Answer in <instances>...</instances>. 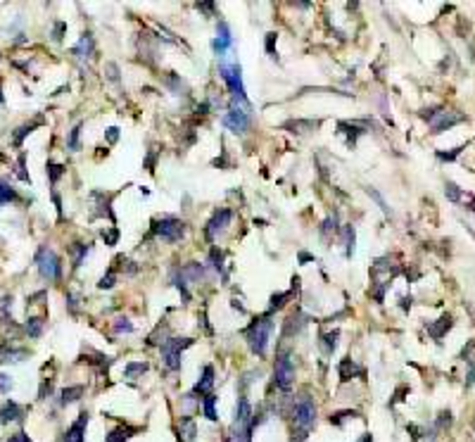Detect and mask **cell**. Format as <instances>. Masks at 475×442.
<instances>
[{
    "mask_svg": "<svg viewBox=\"0 0 475 442\" xmlns=\"http://www.w3.org/2000/svg\"><path fill=\"white\" fill-rule=\"evenodd\" d=\"M423 117L430 121V126L435 133H440V131L449 129V126H454V124H459V121H464V114H454V112H435V109H425L423 112Z\"/></svg>",
    "mask_w": 475,
    "mask_h": 442,
    "instance_id": "8",
    "label": "cell"
},
{
    "mask_svg": "<svg viewBox=\"0 0 475 442\" xmlns=\"http://www.w3.org/2000/svg\"><path fill=\"white\" fill-rule=\"evenodd\" d=\"M219 72H221V79L226 81L228 90H231V95H233V102H240L242 107L247 109V95H245V86H242V76H240V65H226V62H221L219 65Z\"/></svg>",
    "mask_w": 475,
    "mask_h": 442,
    "instance_id": "2",
    "label": "cell"
},
{
    "mask_svg": "<svg viewBox=\"0 0 475 442\" xmlns=\"http://www.w3.org/2000/svg\"><path fill=\"white\" fill-rule=\"evenodd\" d=\"M7 442H31V438H29L26 433L19 431V433H14V435H12V438H10Z\"/></svg>",
    "mask_w": 475,
    "mask_h": 442,
    "instance_id": "39",
    "label": "cell"
},
{
    "mask_svg": "<svg viewBox=\"0 0 475 442\" xmlns=\"http://www.w3.org/2000/svg\"><path fill=\"white\" fill-rule=\"evenodd\" d=\"M119 138V129L117 126H112V129H107V140L109 143H114V140Z\"/></svg>",
    "mask_w": 475,
    "mask_h": 442,
    "instance_id": "42",
    "label": "cell"
},
{
    "mask_svg": "<svg viewBox=\"0 0 475 442\" xmlns=\"http://www.w3.org/2000/svg\"><path fill=\"white\" fill-rule=\"evenodd\" d=\"M79 133H81V124H76L74 129H72V133H69V140H67V145H69V150H79Z\"/></svg>",
    "mask_w": 475,
    "mask_h": 442,
    "instance_id": "28",
    "label": "cell"
},
{
    "mask_svg": "<svg viewBox=\"0 0 475 442\" xmlns=\"http://www.w3.org/2000/svg\"><path fill=\"white\" fill-rule=\"evenodd\" d=\"M72 53H74L79 60H90V55H93V36H90V33H83L81 41L74 45Z\"/></svg>",
    "mask_w": 475,
    "mask_h": 442,
    "instance_id": "15",
    "label": "cell"
},
{
    "mask_svg": "<svg viewBox=\"0 0 475 442\" xmlns=\"http://www.w3.org/2000/svg\"><path fill=\"white\" fill-rule=\"evenodd\" d=\"M26 356V350H14L10 345H0V364H7V361H22Z\"/></svg>",
    "mask_w": 475,
    "mask_h": 442,
    "instance_id": "16",
    "label": "cell"
},
{
    "mask_svg": "<svg viewBox=\"0 0 475 442\" xmlns=\"http://www.w3.org/2000/svg\"><path fill=\"white\" fill-rule=\"evenodd\" d=\"M65 29H67V24L65 22H57L55 24V41H62V33H65Z\"/></svg>",
    "mask_w": 475,
    "mask_h": 442,
    "instance_id": "38",
    "label": "cell"
},
{
    "mask_svg": "<svg viewBox=\"0 0 475 442\" xmlns=\"http://www.w3.org/2000/svg\"><path fill=\"white\" fill-rule=\"evenodd\" d=\"M475 383V361H473V366H471V373H468V385H473Z\"/></svg>",
    "mask_w": 475,
    "mask_h": 442,
    "instance_id": "43",
    "label": "cell"
},
{
    "mask_svg": "<svg viewBox=\"0 0 475 442\" xmlns=\"http://www.w3.org/2000/svg\"><path fill=\"white\" fill-rule=\"evenodd\" d=\"M12 421H22V407L14 399H7L0 409V423H12Z\"/></svg>",
    "mask_w": 475,
    "mask_h": 442,
    "instance_id": "14",
    "label": "cell"
},
{
    "mask_svg": "<svg viewBox=\"0 0 475 442\" xmlns=\"http://www.w3.org/2000/svg\"><path fill=\"white\" fill-rule=\"evenodd\" d=\"M72 252H74V269H79L81 266V262L86 259L88 255V245H81V243H76L74 248H72Z\"/></svg>",
    "mask_w": 475,
    "mask_h": 442,
    "instance_id": "26",
    "label": "cell"
},
{
    "mask_svg": "<svg viewBox=\"0 0 475 442\" xmlns=\"http://www.w3.org/2000/svg\"><path fill=\"white\" fill-rule=\"evenodd\" d=\"M292 423L297 428V440L295 442H302L307 438V433L316 426V404L309 397H300L295 402V407H292Z\"/></svg>",
    "mask_w": 475,
    "mask_h": 442,
    "instance_id": "1",
    "label": "cell"
},
{
    "mask_svg": "<svg viewBox=\"0 0 475 442\" xmlns=\"http://www.w3.org/2000/svg\"><path fill=\"white\" fill-rule=\"evenodd\" d=\"M86 426H88V414L83 411V414H79V419L65 433V442H83L86 440Z\"/></svg>",
    "mask_w": 475,
    "mask_h": 442,
    "instance_id": "11",
    "label": "cell"
},
{
    "mask_svg": "<svg viewBox=\"0 0 475 442\" xmlns=\"http://www.w3.org/2000/svg\"><path fill=\"white\" fill-rule=\"evenodd\" d=\"M114 280H117V273H114V271H107V276H102V278H100L97 288H100V290H109V288L114 285Z\"/></svg>",
    "mask_w": 475,
    "mask_h": 442,
    "instance_id": "29",
    "label": "cell"
},
{
    "mask_svg": "<svg viewBox=\"0 0 475 442\" xmlns=\"http://www.w3.org/2000/svg\"><path fill=\"white\" fill-rule=\"evenodd\" d=\"M12 390V380L5 373H0V395H5V392H10Z\"/></svg>",
    "mask_w": 475,
    "mask_h": 442,
    "instance_id": "37",
    "label": "cell"
},
{
    "mask_svg": "<svg viewBox=\"0 0 475 442\" xmlns=\"http://www.w3.org/2000/svg\"><path fill=\"white\" fill-rule=\"evenodd\" d=\"M471 209H473V212H475V200H471Z\"/></svg>",
    "mask_w": 475,
    "mask_h": 442,
    "instance_id": "45",
    "label": "cell"
},
{
    "mask_svg": "<svg viewBox=\"0 0 475 442\" xmlns=\"http://www.w3.org/2000/svg\"><path fill=\"white\" fill-rule=\"evenodd\" d=\"M136 431H138V428H129V426H121V428H117V431H112V433H109V435H107V442H126Z\"/></svg>",
    "mask_w": 475,
    "mask_h": 442,
    "instance_id": "20",
    "label": "cell"
},
{
    "mask_svg": "<svg viewBox=\"0 0 475 442\" xmlns=\"http://www.w3.org/2000/svg\"><path fill=\"white\" fill-rule=\"evenodd\" d=\"M102 238H105V240H107L109 245H114V243H117V238H119V231H117V228H114V231H112V233H107V236H105V233H102Z\"/></svg>",
    "mask_w": 475,
    "mask_h": 442,
    "instance_id": "41",
    "label": "cell"
},
{
    "mask_svg": "<svg viewBox=\"0 0 475 442\" xmlns=\"http://www.w3.org/2000/svg\"><path fill=\"white\" fill-rule=\"evenodd\" d=\"M62 172H65L62 164H48V174H50V181H53V183H57V178L62 176Z\"/></svg>",
    "mask_w": 475,
    "mask_h": 442,
    "instance_id": "33",
    "label": "cell"
},
{
    "mask_svg": "<svg viewBox=\"0 0 475 442\" xmlns=\"http://www.w3.org/2000/svg\"><path fill=\"white\" fill-rule=\"evenodd\" d=\"M114 331H117V333H133V324H131L129 319H119L117 324H114Z\"/></svg>",
    "mask_w": 475,
    "mask_h": 442,
    "instance_id": "32",
    "label": "cell"
},
{
    "mask_svg": "<svg viewBox=\"0 0 475 442\" xmlns=\"http://www.w3.org/2000/svg\"><path fill=\"white\" fill-rule=\"evenodd\" d=\"M449 328H452V316H449V314H444L442 319H440V324H430V326H428V333H430L435 340H440V338H442Z\"/></svg>",
    "mask_w": 475,
    "mask_h": 442,
    "instance_id": "17",
    "label": "cell"
},
{
    "mask_svg": "<svg viewBox=\"0 0 475 442\" xmlns=\"http://www.w3.org/2000/svg\"><path fill=\"white\" fill-rule=\"evenodd\" d=\"M36 266H38V273H41L45 280H57L60 273H62L60 257H57L50 248H41L36 252Z\"/></svg>",
    "mask_w": 475,
    "mask_h": 442,
    "instance_id": "4",
    "label": "cell"
},
{
    "mask_svg": "<svg viewBox=\"0 0 475 442\" xmlns=\"http://www.w3.org/2000/svg\"><path fill=\"white\" fill-rule=\"evenodd\" d=\"M337 373H340L342 380H349V378L359 376V373H361V368L356 366L352 359H342V361H340V366H337Z\"/></svg>",
    "mask_w": 475,
    "mask_h": 442,
    "instance_id": "18",
    "label": "cell"
},
{
    "mask_svg": "<svg viewBox=\"0 0 475 442\" xmlns=\"http://www.w3.org/2000/svg\"><path fill=\"white\" fill-rule=\"evenodd\" d=\"M459 152H461V148H456V150H452V152H440L437 157H440V160H454Z\"/></svg>",
    "mask_w": 475,
    "mask_h": 442,
    "instance_id": "40",
    "label": "cell"
},
{
    "mask_svg": "<svg viewBox=\"0 0 475 442\" xmlns=\"http://www.w3.org/2000/svg\"><path fill=\"white\" fill-rule=\"evenodd\" d=\"M231 219H233V212H231V209H219V212L209 219V224H207V240H216L219 233H224L228 228Z\"/></svg>",
    "mask_w": 475,
    "mask_h": 442,
    "instance_id": "10",
    "label": "cell"
},
{
    "mask_svg": "<svg viewBox=\"0 0 475 442\" xmlns=\"http://www.w3.org/2000/svg\"><path fill=\"white\" fill-rule=\"evenodd\" d=\"M41 331H43V319H29V324H26V333L31 335V338H38Z\"/></svg>",
    "mask_w": 475,
    "mask_h": 442,
    "instance_id": "27",
    "label": "cell"
},
{
    "mask_svg": "<svg viewBox=\"0 0 475 442\" xmlns=\"http://www.w3.org/2000/svg\"><path fill=\"white\" fill-rule=\"evenodd\" d=\"M359 442H371V435H364V438H361Z\"/></svg>",
    "mask_w": 475,
    "mask_h": 442,
    "instance_id": "44",
    "label": "cell"
},
{
    "mask_svg": "<svg viewBox=\"0 0 475 442\" xmlns=\"http://www.w3.org/2000/svg\"><path fill=\"white\" fill-rule=\"evenodd\" d=\"M271 328H273V324H271L266 316H264V319H259V321H254V324L247 328V345H249V350H252V352H254L257 356H264V354H266Z\"/></svg>",
    "mask_w": 475,
    "mask_h": 442,
    "instance_id": "3",
    "label": "cell"
},
{
    "mask_svg": "<svg viewBox=\"0 0 475 442\" xmlns=\"http://www.w3.org/2000/svg\"><path fill=\"white\" fill-rule=\"evenodd\" d=\"M345 236H347V257H352V252H354V228L347 226Z\"/></svg>",
    "mask_w": 475,
    "mask_h": 442,
    "instance_id": "35",
    "label": "cell"
},
{
    "mask_svg": "<svg viewBox=\"0 0 475 442\" xmlns=\"http://www.w3.org/2000/svg\"><path fill=\"white\" fill-rule=\"evenodd\" d=\"M224 124H226V129H231L233 133H245V131L249 129V114L247 109L238 107L236 102L231 105V109L226 112V117H224Z\"/></svg>",
    "mask_w": 475,
    "mask_h": 442,
    "instance_id": "9",
    "label": "cell"
},
{
    "mask_svg": "<svg viewBox=\"0 0 475 442\" xmlns=\"http://www.w3.org/2000/svg\"><path fill=\"white\" fill-rule=\"evenodd\" d=\"M233 45V36H231V29H228L226 22L219 24V31H216V38H214V50L219 57H224V53H226L228 48Z\"/></svg>",
    "mask_w": 475,
    "mask_h": 442,
    "instance_id": "12",
    "label": "cell"
},
{
    "mask_svg": "<svg viewBox=\"0 0 475 442\" xmlns=\"http://www.w3.org/2000/svg\"><path fill=\"white\" fill-rule=\"evenodd\" d=\"M444 193H447V197H449L452 202H459V200H461V190H459V185L456 183H447Z\"/></svg>",
    "mask_w": 475,
    "mask_h": 442,
    "instance_id": "30",
    "label": "cell"
},
{
    "mask_svg": "<svg viewBox=\"0 0 475 442\" xmlns=\"http://www.w3.org/2000/svg\"><path fill=\"white\" fill-rule=\"evenodd\" d=\"M38 124H41V119H36V121H31V124H24V126H19L17 133H14V138H12V143H14V145H22V140L26 138V136H29V133L38 126Z\"/></svg>",
    "mask_w": 475,
    "mask_h": 442,
    "instance_id": "21",
    "label": "cell"
},
{
    "mask_svg": "<svg viewBox=\"0 0 475 442\" xmlns=\"http://www.w3.org/2000/svg\"><path fill=\"white\" fill-rule=\"evenodd\" d=\"M337 335H340L337 331L323 335V345H325V350H328V352H333V350H335V345H337Z\"/></svg>",
    "mask_w": 475,
    "mask_h": 442,
    "instance_id": "34",
    "label": "cell"
},
{
    "mask_svg": "<svg viewBox=\"0 0 475 442\" xmlns=\"http://www.w3.org/2000/svg\"><path fill=\"white\" fill-rule=\"evenodd\" d=\"M190 345H193L190 338H171V340H166L162 345L164 366L169 368V371H178V368H181V352Z\"/></svg>",
    "mask_w": 475,
    "mask_h": 442,
    "instance_id": "5",
    "label": "cell"
},
{
    "mask_svg": "<svg viewBox=\"0 0 475 442\" xmlns=\"http://www.w3.org/2000/svg\"><path fill=\"white\" fill-rule=\"evenodd\" d=\"M273 383L278 385L281 390H288L292 388V383H295V364H292V359L288 354H283L278 361H276V368H273Z\"/></svg>",
    "mask_w": 475,
    "mask_h": 442,
    "instance_id": "7",
    "label": "cell"
},
{
    "mask_svg": "<svg viewBox=\"0 0 475 442\" xmlns=\"http://www.w3.org/2000/svg\"><path fill=\"white\" fill-rule=\"evenodd\" d=\"M214 404H216V397H214V395H207V397L202 399V409H205V416H207L209 421H216V419H219V416H216Z\"/></svg>",
    "mask_w": 475,
    "mask_h": 442,
    "instance_id": "25",
    "label": "cell"
},
{
    "mask_svg": "<svg viewBox=\"0 0 475 442\" xmlns=\"http://www.w3.org/2000/svg\"><path fill=\"white\" fill-rule=\"evenodd\" d=\"M290 297V292H283V295H273L271 297V307H269V312H273V309H281L283 304H285V300Z\"/></svg>",
    "mask_w": 475,
    "mask_h": 442,
    "instance_id": "31",
    "label": "cell"
},
{
    "mask_svg": "<svg viewBox=\"0 0 475 442\" xmlns=\"http://www.w3.org/2000/svg\"><path fill=\"white\" fill-rule=\"evenodd\" d=\"M155 233L162 240H166V243H178L185 236V224L181 219H176V216H164L162 221L155 226Z\"/></svg>",
    "mask_w": 475,
    "mask_h": 442,
    "instance_id": "6",
    "label": "cell"
},
{
    "mask_svg": "<svg viewBox=\"0 0 475 442\" xmlns=\"http://www.w3.org/2000/svg\"><path fill=\"white\" fill-rule=\"evenodd\" d=\"M178 433H181V435H185L183 442H190V440H195V433H197V431H195V423H193V421H190V419H183V421H181V428H178ZM181 435H178V438H181Z\"/></svg>",
    "mask_w": 475,
    "mask_h": 442,
    "instance_id": "23",
    "label": "cell"
},
{
    "mask_svg": "<svg viewBox=\"0 0 475 442\" xmlns=\"http://www.w3.org/2000/svg\"><path fill=\"white\" fill-rule=\"evenodd\" d=\"M81 395H83V385L65 388V390H62V397H60V404H62V407H67V404H72V402H79V399H81Z\"/></svg>",
    "mask_w": 475,
    "mask_h": 442,
    "instance_id": "19",
    "label": "cell"
},
{
    "mask_svg": "<svg viewBox=\"0 0 475 442\" xmlns=\"http://www.w3.org/2000/svg\"><path fill=\"white\" fill-rule=\"evenodd\" d=\"M145 371H148V364H145V361H131V364H126V368H124V376L136 378V376H143Z\"/></svg>",
    "mask_w": 475,
    "mask_h": 442,
    "instance_id": "22",
    "label": "cell"
},
{
    "mask_svg": "<svg viewBox=\"0 0 475 442\" xmlns=\"http://www.w3.org/2000/svg\"><path fill=\"white\" fill-rule=\"evenodd\" d=\"M10 200H17V193H14V188H12L7 181L0 178V205H2V202H10Z\"/></svg>",
    "mask_w": 475,
    "mask_h": 442,
    "instance_id": "24",
    "label": "cell"
},
{
    "mask_svg": "<svg viewBox=\"0 0 475 442\" xmlns=\"http://www.w3.org/2000/svg\"><path fill=\"white\" fill-rule=\"evenodd\" d=\"M212 388H214V368L212 366H205L202 368V378L197 380V385H195L193 395H212Z\"/></svg>",
    "mask_w": 475,
    "mask_h": 442,
    "instance_id": "13",
    "label": "cell"
},
{
    "mask_svg": "<svg viewBox=\"0 0 475 442\" xmlns=\"http://www.w3.org/2000/svg\"><path fill=\"white\" fill-rule=\"evenodd\" d=\"M368 195H371V197H373V200H376V202L380 205V209H383V212L388 214V212H390V207H388V202L383 200V195H380L378 190H373V188H368Z\"/></svg>",
    "mask_w": 475,
    "mask_h": 442,
    "instance_id": "36",
    "label": "cell"
}]
</instances>
